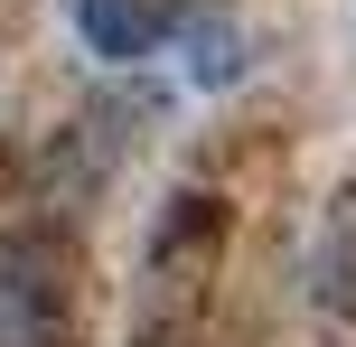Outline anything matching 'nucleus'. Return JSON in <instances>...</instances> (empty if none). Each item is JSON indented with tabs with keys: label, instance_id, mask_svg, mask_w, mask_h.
<instances>
[{
	"label": "nucleus",
	"instance_id": "obj_1",
	"mask_svg": "<svg viewBox=\"0 0 356 347\" xmlns=\"http://www.w3.org/2000/svg\"><path fill=\"white\" fill-rule=\"evenodd\" d=\"M66 282H56V244L47 235H0V347H56Z\"/></svg>",
	"mask_w": 356,
	"mask_h": 347
},
{
	"label": "nucleus",
	"instance_id": "obj_2",
	"mask_svg": "<svg viewBox=\"0 0 356 347\" xmlns=\"http://www.w3.org/2000/svg\"><path fill=\"white\" fill-rule=\"evenodd\" d=\"M178 29L169 0H75V38H85L94 56H113V66H131V56H160V38Z\"/></svg>",
	"mask_w": 356,
	"mask_h": 347
},
{
	"label": "nucleus",
	"instance_id": "obj_3",
	"mask_svg": "<svg viewBox=\"0 0 356 347\" xmlns=\"http://www.w3.org/2000/svg\"><path fill=\"white\" fill-rule=\"evenodd\" d=\"M188 75H197V85H234V66H244V56H234V29H207V19H197V29H188Z\"/></svg>",
	"mask_w": 356,
	"mask_h": 347
}]
</instances>
